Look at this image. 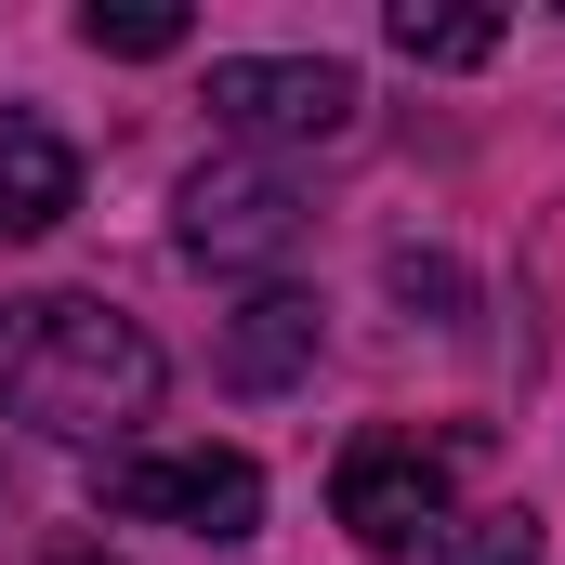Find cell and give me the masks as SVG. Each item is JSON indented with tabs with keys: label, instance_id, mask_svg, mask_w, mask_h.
<instances>
[{
	"label": "cell",
	"instance_id": "7c38bea8",
	"mask_svg": "<svg viewBox=\"0 0 565 565\" xmlns=\"http://www.w3.org/2000/svg\"><path fill=\"white\" fill-rule=\"evenodd\" d=\"M66 565H106V553H66Z\"/></svg>",
	"mask_w": 565,
	"mask_h": 565
},
{
	"label": "cell",
	"instance_id": "9c48e42d",
	"mask_svg": "<svg viewBox=\"0 0 565 565\" xmlns=\"http://www.w3.org/2000/svg\"><path fill=\"white\" fill-rule=\"evenodd\" d=\"M553 553V526L540 513H473V526H434L422 565H540Z\"/></svg>",
	"mask_w": 565,
	"mask_h": 565
},
{
	"label": "cell",
	"instance_id": "30bf717a",
	"mask_svg": "<svg viewBox=\"0 0 565 565\" xmlns=\"http://www.w3.org/2000/svg\"><path fill=\"white\" fill-rule=\"evenodd\" d=\"M395 53H408V66H487V53H500V13H422V0H408V13H395Z\"/></svg>",
	"mask_w": 565,
	"mask_h": 565
},
{
	"label": "cell",
	"instance_id": "ba28073f",
	"mask_svg": "<svg viewBox=\"0 0 565 565\" xmlns=\"http://www.w3.org/2000/svg\"><path fill=\"white\" fill-rule=\"evenodd\" d=\"M79 40H93V53H119V66H158V53H184V40H198V13H171V0H93V13H79Z\"/></svg>",
	"mask_w": 565,
	"mask_h": 565
},
{
	"label": "cell",
	"instance_id": "3957f363",
	"mask_svg": "<svg viewBox=\"0 0 565 565\" xmlns=\"http://www.w3.org/2000/svg\"><path fill=\"white\" fill-rule=\"evenodd\" d=\"M211 119L250 145H342L355 132V66H329V53H224Z\"/></svg>",
	"mask_w": 565,
	"mask_h": 565
},
{
	"label": "cell",
	"instance_id": "7a4b0ae2",
	"mask_svg": "<svg viewBox=\"0 0 565 565\" xmlns=\"http://www.w3.org/2000/svg\"><path fill=\"white\" fill-rule=\"evenodd\" d=\"M447 487H460V460L422 447V434H355L342 460H329V513H342V540H369V553H408L447 526Z\"/></svg>",
	"mask_w": 565,
	"mask_h": 565
},
{
	"label": "cell",
	"instance_id": "8fae6325",
	"mask_svg": "<svg viewBox=\"0 0 565 565\" xmlns=\"http://www.w3.org/2000/svg\"><path fill=\"white\" fill-rule=\"evenodd\" d=\"M395 302L434 316V329H460V316H473V277H460L447 250H395Z\"/></svg>",
	"mask_w": 565,
	"mask_h": 565
},
{
	"label": "cell",
	"instance_id": "5b68a950",
	"mask_svg": "<svg viewBox=\"0 0 565 565\" xmlns=\"http://www.w3.org/2000/svg\"><path fill=\"white\" fill-rule=\"evenodd\" d=\"M119 513L184 526V540H250L264 526V473L237 447H145V460H119Z\"/></svg>",
	"mask_w": 565,
	"mask_h": 565
},
{
	"label": "cell",
	"instance_id": "6da1fadb",
	"mask_svg": "<svg viewBox=\"0 0 565 565\" xmlns=\"http://www.w3.org/2000/svg\"><path fill=\"white\" fill-rule=\"evenodd\" d=\"M158 342H145V316L119 302H93V289H66V302H26V329H13V355H0V408L26 434H119L158 408Z\"/></svg>",
	"mask_w": 565,
	"mask_h": 565
},
{
	"label": "cell",
	"instance_id": "8992f818",
	"mask_svg": "<svg viewBox=\"0 0 565 565\" xmlns=\"http://www.w3.org/2000/svg\"><path fill=\"white\" fill-rule=\"evenodd\" d=\"M316 342H329L316 289H250L237 329H224V382H237V395H289V382L316 369Z\"/></svg>",
	"mask_w": 565,
	"mask_h": 565
},
{
	"label": "cell",
	"instance_id": "52a82bcc",
	"mask_svg": "<svg viewBox=\"0 0 565 565\" xmlns=\"http://www.w3.org/2000/svg\"><path fill=\"white\" fill-rule=\"evenodd\" d=\"M79 211V145L53 132V119H0V237L26 250V237H53Z\"/></svg>",
	"mask_w": 565,
	"mask_h": 565
},
{
	"label": "cell",
	"instance_id": "277c9868",
	"mask_svg": "<svg viewBox=\"0 0 565 565\" xmlns=\"http://www.w3.org/2000/svg\"><path fill=\"white\" fill-rule=\"evenodd\" d=\"M302 224H316V211H302V184H289L277 158H198V171H184V250H198V264H237V277H250V264H289Z\"/></svg>",
	"mask_w": 565,
	"mask_h": 565
}]
</instances>
